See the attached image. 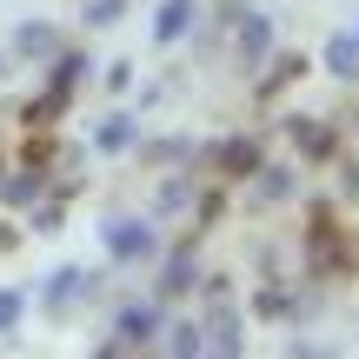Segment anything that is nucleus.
Returning <instances> with one entry per match:
<instances>
[{
  "instance_id": "nucleus-1",
  "label": "nucleus",
  "mask_w": 359,
  "mask_h": 359,
  "mask_svg": "<svg viewBox=\"0 0 359 359\" xmlns=\"http://www.w3.org/2000/svg\"><path fill=\"white\" fill-rule=\"evenodd\" d=\"M160 333H167L160 306H133V313H120L114 339H100V353H127V346H160Z\"/></svg>"
},
{
  "instance_id": "nucleus-4",
  "label": "nucleus",
  "mask_w": 359,
  "mask_h": 359,
  "mask_svg": "<svg viewBox=\"0 0 359 359\" xmlns=\"http://www.w3.org/2000/svg\"><path fill=\"white\" fill-rule=\"evenodd\" d=\"M187 20H193V7H187V0H167V13H160L154 40H180V34H187Z\"/></svg>"
},
{
  "instance_id": "nucleus-15",
  "label": "nucleus",
  "mask_w": 359,
  "mask_h": 359,
  "mask_svg": "<svg viewBox=\"0 0 359 359\" xmlns=\"http://www.w3.org/2000/svg\"><path fill=\"white\" fill-rule=\"evenodd\" d=\"M353 40H359V34H353Z\"/></svg>"
},
{
  "instance_id": "nucleus-2",
  "label": "nucleus",
  "mask_w": 359,
  "mask_h": 359,
  "mask_svg": "<svg viewBox=\"0 0 359 359\" xmlns=\"http://www.w3.org/2000/svg\"><path fill=\"white\" fill-rule=\"evenodd\" d=\"M107 246H114V259H147V253H154V226L114 219V226H107Z\"/></svg>"
},
{
  "instance_id": "nucleus-12",
  "label": "nucleus",
  "mask_w": 359,
  "mask_h": 359,
  "mask_svg": "<svg viewBox=\"0 0 359 359\" xmlns=\"http://www.w3.org/2000/svg\"><path fill=\"white\" fill-rule=\"evenodd\" d=\"M13 326H20V293L0 286V333H13Z\"/></svg>"
},
{
  "instance_id": "nucleus-13",
  "label": "nucleus",
  "mask_w": 359,
  "mask_h": 359,
  "mask_svg": "<svg viewBox=\"0 0 359 359\" xmlns=\"http://www.w3.org/2000/svg\"><path fill=\"white\" fill-rule=\"evenodd\" d=\"M246 53H266V20H246Z\"/></svg>"
},
{
  "instance_id": "nucleus-8",
  "label": "nucleus",
  "mask_w": 359,
  "mask_h": 359,
  "mask_svg": "<svg viewBox=\"0 0 359 359\" xmlns=\"http://www.w3.org/2000/svg\"><path fill=\"white\" fill-rule=\"evenodd\" d=\"M100 147H107V154H120V147H133V120H127V114H114V120L100 127Z\"/></svg>"
},
{
  "instance_id": "nucleus-7",
  "label": "nucleus",
  "mask_w": 359,
  "mask_h": 359,
  "mask_svg": "<svg viewBox=\"0 0 359 359\" xmlns=\"http://www.w3.org/2000/svg\"><path fill=\"white\" fill-rule=\"evenodd\" d=\"M167 353H206V326H167Z\"/></svg>"
},
{
  "instance_id": "nucleus-3",
  "label": "nucleus",
  "mask_w": 359,
  "mask_h": 359,
  "mask_svg": "<svg viewBox=\"0 0 359 359\" xmlns=\"http://www.w3.org/2000/svg\"><path fill=\"white\" fill-rule=\"evenodd\" d=\"M213 167L233 173V180H240V173H259V140H219L213 147Z\"/></svg>"
},
{
  "instance_id": "nucleus-10",
  "label": "nucleus",
  "mask_w": 359,
  "mask_h": 359,
  "mask_svg": "<svg viewBox=\"0 0 359 359\" xmlns=\"http://www.w3.org/2000/svg\"><path fill=\"white\" fill-rule=\"evenodd\" d=\"M326 60H333V74H353V60H359V40H333V47H326Z\"/></svg>"
},
{
  "instance_id": "nucleus-11",
  "label": "nucleus",
  "mask_w": 359,
  "mask_h": 359,
  "mask_svg": "<svg viewBox=\"0 0 359 359\" xmlns=\"http://www.w3.org/2000/svg\"><path fill=\"white\" fill-rule=\"evenodd\" d=\"M20 47H27V53H53L60 40H53V27H27V34H20Z\"/></svg>"
},
{
  "instance_id": "nucleus-5",
  "label": "nucleus",
  "mask_w": 359,
  "mask_h": 359,
  "mask_svg": "<svg viewBox=\"0 0 359 359\" xmlns=\"http://www.w3.org/2000/svg\"><path fill=\"white\" fill-rule=\"evenodd\" d=\"M187 286H193V253H173V259H167V280H160V293L173 299V293H187Z\"/></svg>"
},
{
  "instance_id": "nucleus-6",
  "label": "nucleus",
  "mask_w": 359,
  "mask_h": 359,
  "mask_svg": "<svg viewBox=\"0 0 359 359\" xmlns=\"http://www.w3.org/2000/svg\"><path fill=\"white\" fill-rule=\"evenodd\" d=\"M293 140L306 147L313 160H326V154H333V133H326V127H313V120H299V127H293Z\"/></svg>"
},
{
  "instance_id": "nucleus-14",
  "label": "nucleus",
  "mask_w": 359,
  "mask_h": 359,
  "mask_svg": "<svg viewBox=\"0 0 359 359\" xmlns=\"http://www.w3.org/2000/svg\"><path fill=\"white\" fill-rule=\"evenodd\" d=\"M87 20H120V0H93V13Z\"/></svg>"
},
{
  "instance_id": "nucleus-9",
  "label": "nucleus",
  "mask_w": 359,
  "mask_h": 359,
  "mask_svg": "<svg viewBox=\"0 0 359 359\" xmlns=\"http://www.w3.org/2000/svg\"><path fill=\"white\" fill-rule=\"evenodd\" d=\"M74 293H80V273H74V266H60V273H53V286H47V306H67Z\"/></svg>"
}]
</instances>
